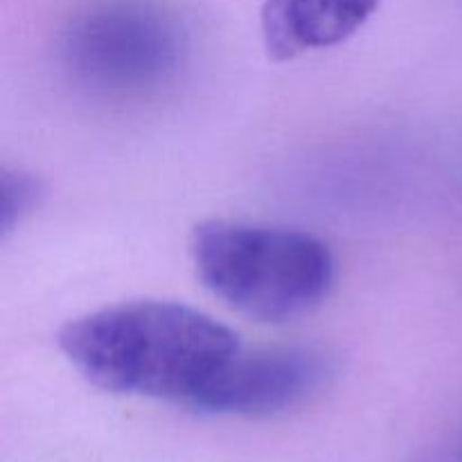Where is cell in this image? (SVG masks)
Instances as JSON below:
<instances>
[{"label":"cell","instance_id":"5","mask_svg":"<svg viewBox=\"0 0 462 462\" xmlns=\"http://www.w3.org/2000/svg\"><path fill=\"white\" fill-rule=\"evenodd\" d=\"M379 0H266L262 36L273 61H289L310 50L329 48L355 34Z\"/></svg>","mask_w":462,"mask_h":462},{"label":"cell","instance_id":"6","mask_svg":"<svg viewBox=\"0 0 462 462\" xmlns=\"http://www.w3.org/2000/svg\"><path fill=\"white\" fill-rule=\"evenodd\" d=\"M41 183L25 171H3L0 179V224L3 233H9L14 224L30 215L32 208L39 203Z\"/></svg>","mask_w":462,"mask_h":462},{"label":"cell","instance_id":"7","mask_svg":"<svg viewBox=\"0 0 462 462\" xmlns=\"http://www.w3.org/2000/svg\"><path fill=\"white\" fill-rule=\"evenodd\" d=\"M424 462H462V438L460 440H456L454 445L431 454Z\"/></svg>","mask_w":462,"mask_h":462},{"label":"cell","instance_id":"3","mask_svg":"<svg viewBox=\"0 0 462 462\" xmlns=\"http://www.w3.org/2000/svg\"><path fill=\"white\" fill-rule=\"evenodd\" d=\"M72 79L108 97H134L161 88L183 59L174 30L147 16H99L84 23L63 50Z\"/></svg>","mask_w":462,"mask_h":462},{"label":"cell","instance_id":"1","mask_svg":"<svg viewBox=\"0 0 462 462\" xmlns=\"http://www.w3.org/2000/svg\"><path fill=\"white\" fill-rule=\"evenodd\" d=\"M59 347L102 391L194 409L242 343L233 329L188 305L135 300L66 323Z\"/></svg>","mask_w":462,"mask_h":462},{"label":"cell","instance_id":"2","mask_svg":"<svg viewBox=\"0 0 462 462\" xmlns=\"http://www.w3.org/2000/svg\"><path fill=\"white\" fill-rule=\"evenodd\" d=\"M189 251L203 284L262 323L310 314L334 284L332 251L302 230L203 221L194 228Z\"/></svg>","mask_w":462,"mask_h":462},{"label":"cell","instance_id":"4","mask_svg":"<svg viewBox=\"0 0 462 462\" xmlns=\"http://www.w3.org/2000/svg\"><path fill=\"white\" fill-rule=\"evenodd\" d=\"M332 365L311 347L244 352L203 391L194 409L215 415L264 418L293 409L325 386Z\"/></svg>","mask_w":462,"mask_h":462}]
</instances>
